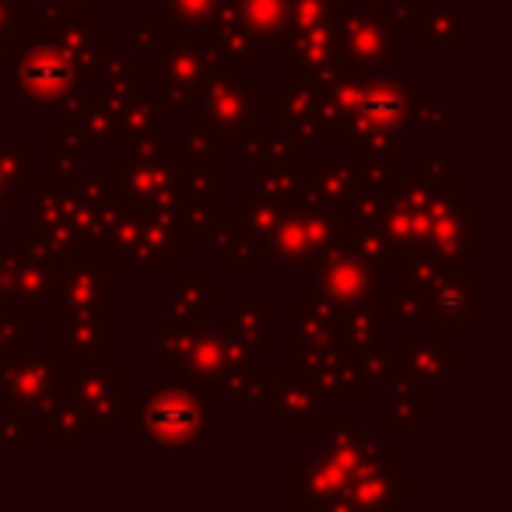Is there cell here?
Returning a JSON list of instances; mask_svg holds the SVG:
<instances>
[{"label": "cell", "mask_w": 512, "mask_h": 512, "mask_svg": "<svg viewBox=\"0 0 512 512\" xmlns=\"http://www.w3.org/2000/svg\"><path fill=\"white\" fill-rule=\"evenodd\" d=\"M365 4H369V8H386L390 0H365Z\"/></svg>", "instance_id": "52"}, {"label": "cell", "mask_w": 512, "mask_h": 512, "mask_svg": "<svg viewBox=\"0 0 512 512\" xmlns=\"http://www.w3.org/2000/svg\"><path fill=\"white\" fill-rule=\"evenodd\" d=\"M46 144H50L46 148V176L60 179V183H74L81 176V165H85V148L64 127H53Z\"/></svg>", "instance_id": "38"}, {"label": "cell", "mask_w": 512, "mask_h": 512, "mask_svg": "<svg viewBox=\"0 0 512 512\" xmlns=\"http://www.w3.org/2000/svg\"><path fill=\"white\" fill-rule=\"evenodd\" d=\"M379 295V271L358 256L348 242L337 232V242L327 249V253L309 267V295L306 302L313 309H323V313L337 316L344 309L355 306H369Z\"/></svg>", "instance_id": "5"}, {"label": "cell", "mask_w": 512, "mask_h": 512, "mask_svg": "<svg viewBox=\"0 0 512 512\" xmlns=\"http://www.w3.org/2000/svg\"><path fill=\"white\" fill-rule=\"evenodd\" d=\"M39 432L46 435V442H50L53 449H78L81 442H85L88 428H85V421H81L78 407L60 397L57 404H53V411L43 418Z\"/></svg>", "instance_id": "39"}, {"label": "cell", "mask_w": 512, "mask_h": 512, "mask_svg": "<svg viewBox=\"0 0 512 512\" xmlns=\"http://www.w3.org/2000/svg\"><path fill=\"white\" fill-rule=\"evenodd\" d=\"M400 337H404V344H400L397 355L404 358V365L414 372V376L425 379V383H432V386L446 383L449 372L463 362L460 351H449V344L435 341V337L421 341L418 327H400Z\"/></svg>", "instance_id": "30"}, {"label": "cell", "mask_w": 512, "mask_h": 512, "mask_svg": "<svg viewBox=\"0 0 512 512\" xmlns=\"http://www.w3.org/2000/svg\"><path fill=\"white\" fill-rule=\"evenodd\" d=\"M218 0H162V15L179 32H204L214 18Z\"/></svg>", "instance_id": "44"}, {"label": "cell", "mask_w": 512, "mask_h": 512, "mask_svg": "<svg viewBox=\"0 0 512 512\" xmlns=\"http://www.w3.org/2000/svg\"><path fill=\"white\" fill-rule=\"evenodd\" d=\"M204 242H211L214 253L225 260V271L232 274H253L264 260V246L249 235V228L235 218V211H221V218L214 221L211 235Z\"/></svg>", "instance_id": "29"}, {"label": "cell", "mask_w": 512, "mask_h": 512, "mask_svg": "<svg viewBox=\"0 0 512 512\" xmlns=\"http://www.w3.org/2000/svg\"><path fill=\"white\" fill-rule=\"evenodd\" d=\"M306 162V158H302ZM302 162L292 165H256V190L278 204H299L302 200Z\"/></svg>", "instance_id": "40"}, {"label": "cell", "mask_w": 512, "mask_h": 512, "mask_svg": "<svg viewBox=\"0 0 512 512\" xmlns=\"http://www.w3.org/2000/svg\"><path fill=\"white\" fill-rule=\"evenodd\" d=\"M200 36H204V46H207V53H211V60H218V64L246 71V67H253L256 60H260V46L242 29L232 0H218L211 25H207Z\"/></svg>", "instance_id": "24"}, {"label": "cell", "mask_w": 512, "mask_h": 512, "mask_svg": "<svg viewBox=\"0 0 512 512\" xmlns=\"http://www.w3.org/2000/svg\"><path fill=\"white\" fill-rule=\"evenodd\" d=\"M334 46L337 60L348 71L376 74L397 71L404 64V50L397 43V32L386 25L383 11L369 4H348L334 18Z\"/></svg>", "instance_id": "8"}, {"label": "cell", "mask_w": 512, "mask_h": 512, "mask_svg": "<svg viewBox=\"0 0 512 512\" xmlns=\"http://www.w3.org/2000/svg\"><path fill=\"white\" fill-rule=\"evenodd\" d=\"M32 148L29 144H0V214L15 211L18 197L32 186Z\"/></svg>", "instance_id": "35"}, {"label": "cell", "mask_w": 512, "mask_h": 512, "mask_svg": "<svg viewBox=\"0 0 512 512\" xmlns=\"http://www.w3.org/2000/svg\"><path fill=\"white\" fill-rule=\"evenodd\" d=\"M351 165L358 183L372 190H393L404 179V155H400V134H369L348 144Z\"/></svg>", "instance_id": "23"}, {"label": "cell", "mask_w": 512, "mask_h": 512, "mask_svg": "<svg viewBox=\"0 0 512 512\" xmlns=\"http://www.w3.org/2000/svg\"><path fill=\"white\" fill-rule=\"evenodd\" d=\"M285 50H288V60H292L288 78L327 88L330 81L341 74V60H337V46H334V22L295 29Z\"/></svg>", "instance_id": "21"}, {"label": "cell", "mask_w": 512, "mask_h": 512, "mask_svg": "<svg viewBox=\"0 0 512 512\" xmlns=\"http://www.w3.org/2000/svg\"><path fill=\"white\" fill-rule=\"evenodd\" d=\"M235 218L242 221V225L249 228V235H253L260 246L267 242V235L274 232V225H278L281 211H285V204H278V200L264 197V193H246V197L239 200V207H232Z\"/></svg>", "instance_id": "41"}, {"label": "cell", "mask_w": 512, "mask_h": 512, "mask_svg": "<svg viewBox=\"0 0 512 512\" xmlns=\"http://www.w3.org/2000/svg\"><path fill=\"white\" fill-rule=\"evenodd\" d=\"M207 64H211V53H207L200 32H172L162 53L144 67L148 85H155V95L165 113H190L200 95Z\"/></svg>", "instance_id": "10"}, {"label": "cell", "mask_w": 512, "mask_h": 512, "mask_svg": "<svg viewBox=\"0 0 512 512\" xmlns=\"http://www.w3.org/2000/svg\"><path fill=\"white\" fill-rule=\"evenodd\" d=\"M64 130L81 144V148L116 144V113L99 99V95H81V99L64 113Z\"/></svg>", "instance_id": "31"}, {"label": "cell", "mask_w": 512, "mask_h": 512, "mask_svg": "<svg viewBox=\"0 0 512 512\" xmlns=\"http://www.w3.org/2000/svg\"><path fill=\"white\" fill-rule=\"evenodd\" d=\"M418 85L411 78H400L397 71L362 74V95H358L355 116H351V141L369 134H400L407 127V109H411Z\"/></svg>", "instance_id": "13"}, {"label": "cell", "mask_w": 512, "mask_h": 512, "mask_svg": "<svg viewBox=\"0 0 512 512\" xmlns=\"http://www.w3.org/2000/svg\"><path fill=\"white\" fill-rule=\"evenodd\" d=\"M477 278L463 264L449 267L439 281L425 292V323L432 327V337L442 344H453L463 337L470 320H477Z\"/></svg>", "instance_id": "15"}, {"label": "cell", "mask_w": 512, "mask_h": 512, "mask_svg": "<svg viewBox=\"0 0 512 512\" xmlns=\"http://www.w3.org/2000/svg\"><path fill=\"white\" fill-rule=\"evenodd\" d=\"M449 172H453V169H449V148H446V144H435V148L418 162V172H414V176L425 179L428 186H435V183H442Z\"/></svg>", "instance_id": "49"}, {"label": "cell", "mask_w": 512, "mask_h": 512, "mask_svg": "<svg viewBox=\"0 0 512 512\" xmlns=\"http://www.w3.org/2000/svg\"><path fill=\"white\" fill-rule=\"evenodd\" d=\"M50 351L57 369H85L113 358V316L50 313Z\"/></svg>", "instance_id": "14"}, {"label": "cell", "mask_w": 512, "mask_h": 512, "mask_svg": "<svg viewBox=\"0 0 512 512\" xmlns=\"http://www.w3.org/2000/svg\"><path fill=\"white\" fill-rule=\"evenodd\" d=\"M225 295L211 285V278L200 271L190 274H176V285L162 288V309H165V320L169 323H207L214 313V306H221Z\"/></svg>", "instance_id": "25"}, {"label": "cell", "mask_w": 512, "mask_h": 512, "mask_svg": "<svg viewBox=\"0 0 512 512\" xmlns=\"http://www.w3.org/2000/svg\"><path fill=\"white\" fill-rule=\"evenodd\" d=\"M341 218L334 211L309 204H288L274 232L264 242V260L278 271H309V267L337 242Z\"/></svg>", "instance_id": "7"}, {"label": "cell", "mask_w": 512, "mask_h": 512, "mask_svg": "<svg viewBox=\"0 0 512 512\" xmlns=\"http://www.w3.org/2000/svg\"><path fill=\"white\" fill-rule=\"evenodd\" d=\"M25 36H29V25H25L22 4L18 0H0V50H8L15 57Z\"/></svg>", "instance_id": "46"}, {"label": "cell", "mask_w": 512, "mask_h": 512, "mask_svg": "<svg viewBox=\"0 0 512 512\" xmlns=\"http://www.w3.org/2000/svg\"><path fill=\"white\" fill-rule=\"evenodd\" d=\"M67 256L32 239H11L0 246V309H18L32 320H46L57 302V285Z\"/></svg>", "instance_id": "3"}, {"label": "cell", "mask_w": 512, "mask_h": 512, "mask_svg": "<svg viewBox=\"0 0 512 512\" xmlns=\"http://www.w3.org/2000/svg\"><path fill=\"white\" fill-rule=\"evenodd\" d=\"M113 193L137 211H176L179 207V158L162 141L137 144L113 165Z\"/></svg>", "instance_id": "4"}, {"label": "cell", "mask_w": 512, "mask_h": 512, "mask_svg": "<svg viewBox=\"0 0 512 512\" xmlns=\"http://www.w3.org/2000/svg\"><path fill=\"white\" fill-rule=\"evenodd\" d=\"M425 249L449 264H463L477 256V211L463 200V179L453 172L432 186Z\"/></svg>", "instance_id": "12"}, {"label": "cell", "mask_w": 512, "mask_h": 512, "mask_svg": "<svg viewBox=\"0 0 512 512\" xmlns=\"http://www.w3.org/2000/svg\"><path fill=\"white\" fill-rule=\"evenodd\" d=\"M232 144L239 148V155L253 165H292L306 158L302 144L295 141V137L281 134L278 127H256L253 123V127L235 137Z\"/></svg>", "instance_id": "33"}, {"label": "cell", "mask_w": 512, "mask_h": 512, "mask_svg": "<svg viewBox=\"0 0 512 512\" xmlns=\"http://www.w3.org/2000/svg\"><path fill=\"white\" fill-rule=\"evenodd\" d=\"M60 397V369L50 355H36L29 348L0 369V411L22 418L32 432H39Z\"/></svg>", "instance_id": "11"}, {"label": "cell", "mask_w": 512, "mask_h": 512, "mask_svg": "<svg viewBox=\"0 0 512 512\" xmlns=\"http://www.w3.org/2000/svg\"><path fill=\"white\" fill-rule=\"evenodd\" d=\"M8 64H11V53L0 50V81H4V71H8Z\"/></svg>", "instance_id": "50"}, {"label": "cell", "mask_w": 512, "mask_h": 512, "mask_svg": "<svg viewBox=\"0 0 512 512\" xmlns=\"http://www.w3.org/2000/svg\"><path fill=\"white\" fill-rule=\"evenodd\" d=\"M172 32H176V25L165 15H134L127 22V46L141 57V64L148 67L151 60L162 53V46L169 43Z\"/></svg>", "instance_id": "37"}, {"label": "cell", "mask_w": 512, "mask_h": 512, "mask_svg": "<svg viewBox=\"0 0 512 512\" xmlns=\"http://www.w3.org/2000/svg\"><path fill=\"white\" fill-rule=\"evenodd\" d=\"M400 449L372 453L362 467L351 474L341 509H390L400 505Z\"/></svg>", "instance_id": "20"}, {"label": "cell", "mask_w": 512, "mask_h": 512, "mask_svg": "<svg viewBox=\"0 0 512 512\" xmlns=\"http://www.w3.org/2000/svg\"><path fill=\"white\" fill-rule=\"evenodd\" d=\"M407 123L414 130H446L449 127V99L446 95H414L411 109H407Z\"/></svg>", "instance_id": "45"}, {"label": "cell", "mask_w": 512, "mask_h": 512, "mask_svg": "<svg viewBox=\"0 0 512 512\" xmlns=\"http://www.w3.org/2000/svg\"><path fill=\"white\" fill-rule=\"evenodd\" d=\"M225 306V302H221ZM271 306L256 299L253 288L239 295V302H228L225 306V334L235 344L249 351V355H271L274 351V334H271Z\"/></svg>", "instance_id": "26"}, {"label": "cell", "mask_w": 512, "mask_h": 512, "mask_svg": "<svg viewBox=\"0 0 512 512\" xmlns=\"http://www.w3.org/2000/svg\"><path fill=\"white\" fill-rule=\"evenodd\" d=\"M176 158L183 165H200V162H225V141L218 134H211L207 127H200L197 120L183 130L176 144Z\"/></svg>", "instance_id": "42"}, {"label": "cell", "mask_w": 512, "mask_h": 512, "mask_svg": "<svg viewBox=\"0 0 512 512\" xmlns=\"http://www.w3.org/2000/svg\"><path fill=\"white\" fill-rule=\"evenodd\" d=\"M260 113H267L271 127L295 137L306 148L320 134V88L309 81H274L271 95L260 99Z\"/></svg>", "instance_id": "17"}, {"label": "cell", "mask_w": 512, "mask_h": 512, "mask_svg": "<svg viewBox=\"0 0 512 512\" xmlns=\"http://www.w3.org/2000/svg\"><path fill=\"white\" fill-rule=\"evenodd\" d=\"M144 351H151V355H155V351H158V334L144 337Z\"/></svg>", "instance_id": "51"}, {"label": "cell", "mask_w": 512, "mask_h": 512, "mask_svg": "<svg viewBox=\"0 0 512 512\" xmlns=\"http://www.w3.org/2000/svg\"><path fill=\"white\" fill-rule=\"evenodd\" d=\"M267 400L278 411V418L288 425V432H323L330 425V414L323 407L327 397L313 383L295 376L292 369L274 372L271 386H267Z\"/></svg>", "instance_id": "19"}, {"label": "cell", "mask_w": 512, "mask_h": 512, "mask_svg": "<svg viewBox=\"0 0 512 512\" xmlns=\"http://www.w3.org/2000/svg\"><path fill=\"white\" fill-rule=\"evenodd\" d=\"M11 64H15L18 95L32 102L36 113L64 116L85 95V81H81L78 67L71 64V57L60 50L50 32H29L11 57Z\"/></svg>", "instance_id": "2"}, {"label": "cell", "mask_w": 512, "mask_h": 512, "mask_svg": "<svg viewBox=\"0 0 512 512\" xmlns=\"http://www.w3.org/2000/svg\"><path fill=\"white\" fill-rule=\"evenodd\" d=\"M242 29L264 50H285L292 39V0H232Z\"/></svg>", "instance_id": "27"}, {"label": "cell", "mask_w": 512, "mask_h": 512, "mask_svg": "<svg viewBox=\"0 0 512 512\" xmlns=\"http://www.w3.org/2000/svg\"><path fill=\"white\" fill-rule=\"evenodd\" d=\"M32 439H36V432L22 418L0 411V449H25L32 446Z\"/></svg>", "instance_id": "48"}, {"label": "cell", "mask_w": 512, "mask_h": 512, "mask_svg": "<svg viewBox=\"0 0 512 512\" xmlns=\"http://www.w3.org/2000/svg\"><path fill=\"white\" fill-rule=\"evenodd\" d=\"M207 404L211 397L193 386L162 383L151 386L144 397H130L127 425L155 449L197 446L207 439Z\"/></svg>", "instance_id": "1"}, {"label": "cell", "mask_w": 512, "mask_h": 512, "mask_svg": "<svg viewBox=\"0 0 512 512\" xmlns=\"http://www.w3.org/2000/svg\"><path fill=\"white\" fill-rule=\"evenodd\" d=\"M162 102L155 92L144 88L137 99H130L127 106L116 113V144L123 148H137V144H151L158 141V130H162Z\"/></svg>", "instance_id": "34"}, {"label": "cell", "mask_w": 512, "mask_h": 512, "mask_svg": "<svg viewBox=\"0 0 512 512\" xmlns=\"http://www.w3.org/2000/svg\"><path fill=\"white\" fill-rule=\"evenodd\" d=\"M113 278L109 267L85 253H71L64 260V274L57 285L53 313L71 316H113Z\"/></svg>", "instance_id": "16"}, {"label": "cell", "mask_w": 512, "mask_h": 512, "mask_svg": "<svg viewBox=\"0 0 512 512\" xmlns=\"http://www.w3.org/2000/svg\"><path fill=\"white\" fill-rule=\"evenodd\" d=\"M260 116V92L256 85L239 71L211 60L207 74L200 81V95L193 102V120L218 134L225 144H232L239 134H246Z\"/></svg>", "instance_id": "6"}, {"label": "cell", "mask_w": 512, "mask_h": 512, "mask_svg": "<svg viewBox=\"0 0 512 512\" xmlns=\"http://www.w3.org/2000/svg\"><path fill=\"white\" fill-rule=\"evenodd\" d=\"M418 50H463V0H449V4H428L421 11L418 25L411 29Z\"/></svg>", "instance_id": "32"}, {"label": "cell", "mask_w": 512, "mask_h": 512, "mask_svg": "<svg viewBox=\"0 0 512 512\" xmlns=\"http://www.w3.org/2000/svg\"><path fill=\"white\" fill-rule=\"evenodd\" d=\"M32 334H36L32 316L18 313V309H0V369L32 348Z\"/></svg>", "instance_id": "43"}, {"label": "cell", "mask_w": 512, "mask_h": 512, "mask_svg": "<svg viewBox=\"0 0 512 512\" xmlns=\"http://www.w3.org/2000/svg\"><path fill=\"white\" fill-rule=\"evenodd\" d=\"M425 8H428V0H390V4L379 11H383L386 25L400 36V32H411L414 25H418V18Z\"/></svg>", "instance_id": "47"}, {"label": "cell", "mask_w": 512, "mask_h": 512, "mask_svg": "<svg viewBox=\"0 0 512 512\" xmlns=\"http://www.w3.org/2000/svg\"><path fill=\"white\" fill-rule=\"evenodd\" d=\"M376 379H383L386 393H390V411H386V418H383L386 432H404V428L418 425L421 418L432 414V390L435 386L414 376L397 351H386Z\"/></svg>", "instance_id": "18"}, {"label": "cell", "mask_w": 512, "mask_h": 512, "mask_svg": "<svg viewBox=\"0 0 512 512\" xmlns=\"http://www.w3.org/2000/svg\"><path fill=\"white\" fill-rule=\"evenodd\" d=\"M148 88V74H144V64H134L127 53L116 50V43L106 46L102 53V64H99V74H95V95L106 102L113 113H120L130 99Z\"/></svg>", "instance_id": "28"}, {"label": "cell", "mask_w": 512, "mask_h": 512, "mask_svg": "<svg viewBox=\"0 0 512 512\" xmlns=\"http://www.w3.org/2000/svg\"><path fill=\"white\" fill-rule=\"evenodd\" d=\"M179 200H197V204L225 207V176H221V162H200V165L179 162Z\"/></svg>", "instance_id": "36"}, {"label": "cell", "mask_w": 512, "mask_h": 512, "mask_svg": "<svg viewBox=\"0 0 512 512\" xmlns=\"http://www.w3.org/2000/svg\"><path fill=\"white\" fill-rule=\"evenodd\" d=\"M358 172L351 158H323V162H302V200L299 204L323 207L341 218L344 204L355 197Z\"/></svg>", "instance_id": "22"}, {"label": "cell", "mask_w": 512, "mask_h": 512, "mask_svg": "<svg viewBox=\"0 0 512 512\" xmlns=\"http://www.w3.org/2000/svg\"><path fill=\"white\" fill-rule=\"evenodd\" d=\"M60 393L78 407L88 432H116L130 411V372L116 365H85V369H60Z\"/></svg>", "instance_id": "9"}]
</instances>
